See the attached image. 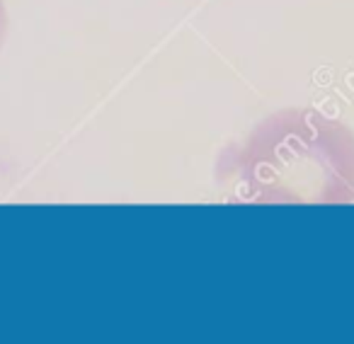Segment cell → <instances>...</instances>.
Returning a JSON list of instances; mask_svg holds the SVG:
<instances>
[{
    "mask_svg": "<svg viewBox=\"0 0 354 344\" xmlns=\"http://www.w3.org/2000/svg\"><path fill=\"white\" fill-rule=\"evenodd\" d=\"M216 180L241 204H349L354 131L318 109H281L223 151Z\"/></svg>",
    "mask_w": 354,
    "mask_h": 344,
    "instance_id": "1",
    "label": "cell"
},
{
    "mask_svg": "<svg viewBox=\"0 0 354 344\" xmlns=\"http://www.w3.org/2000/svg\"><path fill=\"white\" fill-rule=\"evenodd\" d=\"M8 30H10V15H8L6 0H0V51H3V46H6Z\"/></svg>",
    "mask_w": 354,
    "mask_h": 344,
    "instance_id": "2",
    "label": "cell"
}]
</instances>
